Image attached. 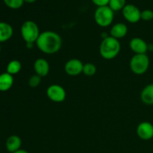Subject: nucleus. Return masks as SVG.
I'll return each mask as SVG.
<instances>
[{
	"label": "nucleus",
	"instance_id": "21",
	"mask_svg": "<svg viewBox=\"0 0 153 153\" xmlns=\"http://www.w3.org/2000/svg\"><path fill=\"white\" fill-rule=\"evenodd\" d=\"M41 82V77L38 75H34L28 79V85L31 88H37Z\"/></svg>",
	"mask_w": 153,
	"mask_h": 153
},
{
	"label": "nucleus",
	"instance_id": "7",
	"mask_svg": "<svg viewBox=\"0 0 153 153\" xmlns=\"http://www.w3.org/2000/svg\"><path fill=\"white\" fill-rule=\"evenodd\" d=\"M141 11L139 10L137 6L131 4H126L125 7L123 9V15L127 21L131 23H135L138 22L140 17Z\"/></svg>",
	"mask_w": 153,
	"mask_h": 153
},
{
	"label": "nucleus",
	"instance_id": "1",
	"mask_svg": "<svg viewBox=\"0 0 153 153\" xmlns=\"http://www.w3.org/2000/svg\"><path fill=\"white\" fill-rule=\"evenodd\" d=\"M36 45L43 53L52 55L60 50L62 46V39L56 32L46 31L40 33L36 41Z\"/></svg>",
	"mask_w": 153,
	"mask_h": 153
},
{
	"label": "nucleus",
	"instance_id": "25",
	"mask_svg": "<svg viewBox=\"0 0 153 153\" xmlns=\"http://www.w3.org/2000/svg\"><path fill=\"white\" fill-rule=\"evenodd\" d=\"M33 44H34V43H26L27 48H29V49H31V48H32Z\"/></svg>",
	"mask_w": 153,
	"mask_h": 153
},
{
	"label": "nucleus",
	"instance_id": "12",
	"mask_svg": "<svg viewBox=\"0 0 153 153\" xmlns=\"http://www.w3.org/2000/svg\"><path fill=\"white\" fill-rule=\"evenodd\" d=\"M127 32H128V28H127L126 25L122 23V22H119V23H117L113 25L110 31V35L111 37L118 40V39L125 37Z\"/></svg>",
	"mask_w": 153,
	"mask_h": 153
},
{
	"label": "nucleus",
	"instance_id": "3",
	"mask_svg": "<svg viewBox=\"0 0 153 153\" xmlns=\"http://www.w3.org/2000/svg\"><path fill=\"white\" fill-rule=\"evenodd\" d=\"M21 34L25 43H34L40 33L37 24L31 20L25 21L21 26Z\"/></svg>",
	"mask_w": 153,
	"mask_h": 153
},
{
	"label": "nucleus",
	"instance_id": "5",
	"mask_svg": "<svg viewBox=\"0 0 153 153\" xmlns=\"http://www.w3.org/2000/svg\"><path fill=\"white\" fill-rule=\"evenodd\" d=\"M149 67V57L146 54H135L130 61V68L136 75H142Z\"/></svg>",
	"mask_w": 153,
	"mask_h": 153
},
{
	"label": "nucleus",
	"instance_id": "13",
	"mask_svg": "<svg viewBox=\"0 0 153 153\" xmlns=\"http://www.w3.org/2000/svg\"><path fill=\"white\" fill-rule=\"evenodd\" d=\"M6 149L9 152L13 153L20 149L22 140L17 135H11L6 140Z\"/></svg>",
	"mask_w": 153,
	"mask_h": 153
},
{
	"label": "nucleus",
	"instance_id": "15",
	"mask_svg": "<svg viewBox=\"0 0 153 153\" xmlns=\"http://www.w3.org/2000/svg\"><path fill=\"white\" fill-rule=\"evenodd\" d=\"M13 84V78L12 75L7 73H2L0 75V91H8L10 89Z\"/></svg>",
	"mask_w": 153,
	"mask_h": 153
},
{
	"label": "nucleus",
	"instance_id": "17",
	"mask_svg": "<svg viewBox=\"0 0 153 153\" xmlns=\"http://www.w3.org/2000/svg\"><path fill=\"white\" fill-rule=\"evenodd\" d=\"M21 68H22L21 63L16 60H13V61H10L7 64V73L13 76V75L17 74L18 73H19Z\"/></svg>",
	"mask_w": 153,
	"mask_h": 153
},
{
	"label": "nucleus",
	"instance_id": "18",
	"mask_svg": "<svg viewBox=\"0 0 153 153\" xmlns=\"http://www.w3.org/2000/svg\"><path fill=\"white\" fill-rule=\"evenodd\" d=\"M108 4L109 7L114 11L121 10V9L123 10L126 6V0H110Z\"/></svg>",
	"mask_w": 153,
	"mask_h": 153
},
{
	"label": "nucleus",
	"instance_id": "16",
	"mask_svg": "<svg viewBox=\"0 0 153 153\" xmlns=\"http://www.w3.org/2000/svg\"><path fill=\"white\" fill-rule=\"evenodd\" d=\"M140 99L146 105H153V84L147 85L142 91Z\"/></svg>",
	"mask_w": 153,
	"mask_h": 153
},
{
	"label": "nucleus",
	"instance_id": "4",
	"mask_svg": "<svg viewBox=\"0 0 153 153\" xmlns=\"http://www.w3.org/2000/svg\"><path fill=\"white\" fill-rule=\"evenodd\" d=\"M94 19L100 26H108L113 22L114 10L108 5L98 7L94 13Z\"/></svg>",
	"mask_w": 153,
	"mask_h": 153
},
{
	"label": "nucleus",
	"instance_id": "6",
	"mask_svg": "<svg viewBox=\"0 0 153 153\" xmlns=\"http://www.w3.org/2000/svg\"><path fill=\"white\" fill-rule=\"evenodd\" d=\"M46 95L48 98L55 102H62L66 99V91L58 85H52L47 88Z\"/></svg>",
	"mask_w": 153,
	"mask_h": 153
},
{
	"label": "nucleus",
	"instance_id": "28",
	"mask_svg": "<svg viewBox=\"0 0 153 153\" xmlns=\"http://www.w3.org/2000/svg\"><path fill=\"white\" fill-rule=\"evenodd\" d=\"M152 84H153V83H152Z\"/></svg>",
	"mask_w": 153,
	"mask_h": 153
},
{
	"label": "nucleus",
	"instance_id": "22",
	"mask_svg": "<svg viewBox=\"0 0 153 153\" xmlns=\"http://www.w3.org/2000/svg\"><path fill=\"white\" fill-rule=\"evenodd\" d=\"M140 17L145 21L152 20L153 19V11L152 10H149V9L143 10V11H141Z\"/></svg>",
	"mask_w": 153,
	"mask_h": 153
},
{
	"label": "nucleus",
	"instance_id": "23",
	"mask_svg": "<svg viewBox=\"0 0 153 153\" xmlns=\"http://www.w3.org/2000/svg\"><path fill=\"white\" fill-rule=\"evenodd\" d=\"M93 2L95 4H97L98 7H101V6H105L108 5L110 0H92Z\"/></svg>",
	"mask_w": 153,
	"mask_h": 153
},
{
	"label": "nucleus",
	"instance_id": "14",
	"mask_svg": "<svg viewBox=\"0 0 153 153\" xmlns=\"http://www.w3.org/2000/svg\"><path fill=\"white\" fill-rule=\"evenodd\" d=\"M13 28L10 24L0 22V43L8 40L13 35Z\"/></svg>",
	"mask_w": 153,
	"mask_h": 153
},
{
	"label": "nucleus",
	"instance_id": "24",
	"mask_svg": "<svg viewBox=\"0 0 153 153\" xmlns=\"http://www.w3.org/2000/svg\"><path fill=\"white\" fill-rule=\"evenodd\" d=\"M13 153H29V152H27L26 150H24V149H19V150Z\"/></svg>",
	"mask_w": 153,
	"mask_h": 153
},
{
	"label": "nucleus",
	"instance_id": "8",
	"mask_svg": "<svg viewBox=\"0 0 153 153\" xmlns=\"http://www.w3.org/2000/svg\"><path fill=\"white\" fill-rule=\"evenodd\" d=\"M84 64L82 61L76 58H73L67 61L64 66L66 73L69 76H76L79 75L83 71Z\"/></svg>",
	"mask_w": 153,
	"mask_h": 153
},
{
	"label": "nucleus",
	"instance_id": "10",
	"mask_svg": "<svg viewBox=\"0 0 153 153\" xmlns=\"http://www.w3.org/2000/svg\"><path fill=\"white\" fill-rule=\"evenodd\" d=\"M130 49L135 54H146L148 51V45L144 40L140 37H134L129 43Z\"/></svg>",
	"mask_w": 153,
	"mask_h": 153
},
{
	"label": "nucleus",
	"instance_id": "9",
	"mask_svg": "<svg viewBox=\"0 0 153 153\" xmlns=\"http://www.w3.org/2000/svg\"><path fill=\"white\" fill-rule=\"evenodd\" d=\"M137 134L142 140H150L153 137V125L149 122L140 123L137 128Z\"/></svg>",
	"mask_w": 153,
	"mask_h": 153
},
{
	"label": "nucleus",
	"instance_id": "20",
	"mask_svg": "<svg viewBox=\"0 0 153 153\" xmlns=\"http://www.w3.org/2000/svg\"><path fill=\"white\" fill-rule=\"evenodd\" d=\"M7 7L12 9H18L22 6L24 3V0H4Z\"/></svg>",
	"mask_w": 153,
	"mask_h": 153
},
{
	"label": "nucleus",
	"instance_id": "19",
	"mask_svg": "<svg viewBox=\"0 0 153 153\" xmlns=\"http://www.w3.org/2000/svg\"><path fill=\"white\" fill-rule=\"evenodd\" d=\"M82 73L87 76H93L97 73V67L92 63H87L84 64Z\"/></svg>",
	"mask_w": 153,
	"mask_h": 153
},
{
	"label": "nucleus",
	"instance_id": "11",
	"mask_svg": "<svg viewBox=\"0 0 153 153\" xmlns=\"http://www.w3.org/2000/svg\"><path fill=\"white\" fill-rule=\"evenodd\" d=\"M34 70L39 76L45 77L49 73V62L44 58H37L34 63Z\"/></svg>",
	"mask_w": 153,
	"mask_h": 153
},
{
	"label": "nucleus",
	"instance_id": "2",
	"mask_svg": "<svg viewBox=\"0 0 153 153\" xmlns=\"http://www.w3.org/2000/svg\"><path fill=\"white\" fill-rule=\"evenodd\" d=\"M120 43L117 39L108 36L102 41L100 46V53L103 58L107 60L114 59L120 51Z\"/></svg>",
	"mask_w": 153,
	"mask_h": 153
},
{
	"label": "nucleus",
	"instance_id": "26",
	"mask_svg": "<svg viewBox=\"0 0 153 153\" xmlns=\"http://www.w3.org/2000/svg\"><path fill=\"white\" fill-rule=\"evenodd\" d=\"M35 1L36 0H24V1H25V2H28V3H32Z\"/></svg>",
	"mask_w": 153,
	"mask_h": 153
},
{
	"label": "nucleus",
	"instance_id": "27",
	"mask_svg": "<svg viewBox=\"0 0 153 153\" xmlns=\"http://www.w3.org/2000/svg\"><path fill=\"white\" fill-rule=\"evenodd\" d=\"M0 52H1V46H0Z\"/></svg>",
	"mask_w": 153,
	"mask_h": 153
}]
</instances>
